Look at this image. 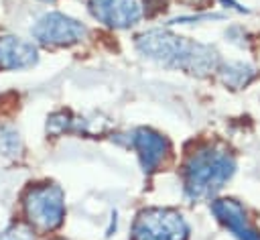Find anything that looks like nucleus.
I'll list each match as a JSON object with an SVG mask.
<instances>
[{
	"label": "nucleus",
	"instance_id": "obj_11",
	"mask_svg": "<svg viewBox=\"0 0 260 240\" xmlns=\"http://www.w3.org/2000/svg\"><path fill=\"white\" fill-rule=\"evenodd\" d=\"M0 153L6 157H16L22 153V138L12 126H0Z\"/></svg>",
	"mask_w": 260,
	"mask_h": 240
},
{
	"label": "nucleus",
	"instance_id": "obj_3",
	"mask_svg": "<svg viewBox=\"0 0 260 240\" xmlns=\"http://www.w3.org/2000/svg\"><path fill=\"white\" fill-rule=\"evenodd\" d=\"M24 212L28 222L43 232L59 228L65 218V197L61 187L53 183L30 187L24 195Z\"/></svg>",
	"mask_w": 260,
	"mask_h": 240
},
{
	"label": "nucleus",
	"instance_id": "obj_12",
	"mask_svg": "<svg viewBox=\"0 0 260 240\" xmlns=\"http://www.w3.org/2000/svg\"><path fill=\"white\" fill-rule=\"evenodd\" d=\"M0 240H35V232L28 226L14 224L0 232Z\"/></svg>",
	"mask_w": 260,
	"mask_h": 240
},
{
	"label": "nucleus",
	"instance_id": "obj_13",
	"mask_svg": "<svg viewBox=\"0 0 260 240\" xmlns=\"http://www.w3.org/2000/svg\"><path fill=\"white\" fill-rule=\"evenodd\" d=\"M43 2H55V0H43Z\"/></svg>",
	"mask_w": 260,
	"mask_h": 240
},
{
	"label": "nucleus",
	"instance_id": "obj_7",
	"mask_svg": "<svg viewBox=\"0 0 260 240\" xmlns=\"http://www.w3.org/2000/svg\"><path fill=\"white\" fill-rule=\"evenodd\" d=\"M130 146L138 153L140 165L146 173H152L158 169V165L169 155V140L158 134L152 128H136L130 134Z\"/></svg>",
	"mask_w": 260,
	"mask_h": 240
},
{
	"label": "nucleus",
	"instance_id": "obj_6",
	"mask_svg": "<svg viewBox=\"0 0 260 240\" xmlns=\"http://www.w3.org/2000/svg\"><path fill=\"white\" fill-rule=\"evenodd\" d=\"M89 12L112 28H130L144 16L140 0H89Z\"/></svg>",
	"mask_w": 260,
	"mask_h": 240
},
{
	"label": "nucleus",
	"instance_id": "obj_9",
	"mask_svg": "<svg viewBox=\"0 0 260 240\" xmlns=\"http://www.w3.org/2000/svg\"><path fill=\"white\" fill-rule=\"evenodd\" d=\"M215 218L238 238V240H260V234L248 224L244 207L234 199H217L211 205Z\"/></svg>",
	"mask_w": 260,
	"mask_h": 240
},
{
	"label": "nucleus",
	"instance_id": "obj_10",
	"mask_svg": "<svg viewBox=\"0 0 260 240\" xmlns=\"http://www.w3.org/2000/svg\"><path fill=\"white\" fill-rule=\"evenodd\" d=\"M217 71H219V79L232 89H240L256 77L254 67L244 61H228V63L219 65Z\"/></svg>",
	"mask_w": 260,
	"mask_h": 240
},
{
	"label": "nucleus",
	"instance_id": "obj_1",
	"mask_svg": "<svg viewBox=\"0 0 260 240\" xmlns=\"http://www.w3.org/2000/svg\"><path fill=\"white\" fill-rule=\"evenodd\" d=\"M136 49L142 57L158 65L181 69L197 77H205L219 69V53L215 47L179 37L165 28H152L138 35Z\"/></svg>",
	"mask_w": 260,
	"mask_h": 240
},
{
	"label": "nucleus",
	"instance_id": "obj_5",
	"mask_svg": "<svg viewBox=\"0 0 260 240\" xmlns=\"http://www.w3.org/2000/svg\"><path fill=\"white\" fill-rule=\"evenodd\" d=\"M30 35L35 41L47 47H65V45H75L81 39H85L87 28L79 20L61 14V12H45L35 20L30 26Z\"/></svg>",
	"mask_w": 260,
	"mask_h": 240
},
{
	"label": "nucleus",
	"instance_id": "obj_4",
	"mask_svg": "<svg viewBox=\"0 0 260 240\" xmlns=\"http://www.w3.org/2000/svg\"><path fill=\"white\" fill-rule=\"evenodd\" d=\"M189 226L185 218L169 207H148L138 214L132 240H187Z\"/></svg>",
	"mask_w": 260,
	"mask_h": 240
},
{
	"label": "nucleus",
	"instance_id": "obj_2",
	"mask_svg": "<svg viewBox=\"0 0 260 240\" xmlns=\"http://www.w3.org/2000/svg\"><path fill=\"white\" fill-rule=\"evenodd\" d=\"M236 161L230 153L201 146L189 155L183 167V189L189 201L213 197L234 175Z\"/></svg>",
	"mask_w": 260,
	"mask_h": 240
},
{
	"label": "nucleus",
	"instance_id": "obj_8",
	"mask_svg": "<svg viewBox=\"0 0 260 240\" xmlns=\"http://www.w3.org/2000/svg\"><path fill=\"white\" fill-rule=\"evenodd\" d=\"M39 61V51L32 41L16 35L0 37V69H28Z\"/></svg>",
	"mask_w": 260,
	"mask_h": 240
}]
</instances>
